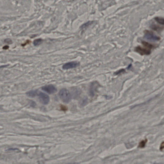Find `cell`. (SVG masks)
Listing matches in <instances>:
<instances>
[{
    "label": "cell",
    "mask_w": 164,
    "mask_h": 164,
    "mask_svg": "<svg viewBox=\"0 0 164 164\" xmlns=\"http://www.w3.org/2000/svg\"><path fill=\"white\" fill-rule=\"evenodd\" d=\"M59 94L60 98L64 102L67 103L70 102L71 99V95L67 90L66 89H62Z\"/></svg>",
    "instance_id": "cell-1"
},
{
    "label": "cell",
    "mask_w": 164,
    "mask_h": 164,
    "mask_svg": "<svg viewBox=\"0 0 164 164\" xmlns=\"http://www.w3.org/2000/svg\"><path fill=\"white\" fill-rule=\"evenodd\" d=\"M144 33V36L149 40L157 41L160 39V37L157 36L153 32L150 30H145Z\"/></svg>",
    "instance_id": "cell-2"
},
{
    "label": "cell",
    "mask_w": 164,
    "mask_h": 164,
    "mask_svg": "<svg viewBox=\"0 0 164 164\" xmlns=\"http://www.w3.org/2000/svg\"><path fill=\"white\" fill-rule=\"evenodd\" d=\"M135 51L142 55H148L151 53V50L148 49L145 47L143 48L140 46L136 47Z\"/></svg>",
    "instance_id": "cell-3"
},
{
    "label": "cell",
    "mask_w": 164,
    "mask_h": 164,
    "mask_svg": "<svg viewBox=\"0 0 164 164\" xmlns=\"http://www.w3.org/2000/svg\"><path fill=\"white\" fill-rule=\"evenodd\" d=\"M39 99L42 104L46 105L49 103L50 98L49 96L44 93L40 92L39 93L38 95Z\"/></svg>",
    "instance_id": "cell-4"
},
{
    "label": "cell",
    "mask_w": 164,
    "mask_h": 164,
    "mask_svg": "<svg viewBox=\"0 0 164 164\" xmlns=\"http://www.w3.org/2000/svg\"><path fill=\"white\" fill-rule=\"evenodd\" d=\"M99 84L97 81L93 82L90 85L89 88V93L90 95L93 96L97 92Z\"/></svg>",
    "instance_id": "cell-5"
},
{
    "label": "cell",
    "mask_w": 164,
    "mask_h": 164,
    "mask_svg": "<svg viewBox=\"0 0 164 164\" xmlns=\"http://www.w3.org/2000/svg\"><path fill=\"white\" fill-rule=\"evenodd\" d=\"M42 89L46 92L49 94L55 93L57 91L56 87L52 85H49L43 86Z\"/></svg>",
    "instance_id": "cell-6"
},
{
    "label": "cell",
    "mask_w": 164,
    "mask_h": 164,
    "mask_svg": "<svg viewBox=\"0 0 164 164\" xmlns=\"http://www.w3.org/2000/svg\"><path fill=\"white\" fill-rule=\"evenodd\" d=\"M80 65L79 62H71L65 64L62 66V68L65 70L77 67Z\"/></svg>",
    "instance_id": "cell-7"
},
{
    "label": "cell",
    "mask_w": 164,
    "mask_h": 164,
    "mask_svg": "<svg viewBox=\"0 0 164 164\" xmlns=\"http://www.w3.org/2000/svg\"><path fill=\"white\" fill-rule=\"evenodd\" d=\"M81 93V90L78 87H74L72 90V94L75 98H77L80 96Z\"/></svg>",
    "instance_id": "cell-8"
},
{
    "label": "cell",
    "mask_w": 164,
    "mask_h": 164,
    "mask_svg": "<svg viewBox=\"0 0 164 164\" xmlns=\"http://www.w3.org/2000/svg\"><path fill=\"white\" fill-rule=\"evenodd\" d=\"M142 44L144 47H145V48H148V49L150 50H151L153 48H155L156 47V46L146 41H142Z\"/></svg>",
    "instance_id": "cell-9"
},
{
    "label": "cell",
    "mask_w": 164,
    "mask_h": 164,
    "mask_svg": "<svg viewBox=\"0 0 164 164\" xmlns=\"http://www.w3.org/2000/svg\"><path fill=\"white\" fill-rule=\"evenodd\" d=\"M39 93L37 90H33L29 91L26 93L28 96L31 98H33L38 95Z\"/></svg>",
    "instance_id": "cell-10"
},
{
    "label": "cell",
    "mask_w": 164,
    "mask_h": 164,
    "mask_svg": "<svg viewBox=\"0 0 164 164\" xmlns=\"http://www.w3.org/2000/svg\"><path fill=\"white\" fill-rule=\"evenodd\" d=\"M152 30L157 32L162 31L163 29V27L156 24H153L151 26Z\"/></svg>",
    "instance_id": "cell-11"
},
{
    "label": "cell",
    "mask_w": 164,
    "mask_h": 164,
    "mask_svg": "<svg viewBox=\"0 0 164 164\" xmlns=\"http://www.w3.org/2000/svg\"><path fill=\"white\" fill-rule=\"evenodd\" d=\"M88 102V99L86 97H83L80 99L79 104L80 106H83L85 105Z\"/></svg>",
    "instance_id": "cell-12"
},
{
    "label": "cell",
    "mask_w": 164,
    "mask_h": 164,
    "mask_svg": "<svg viewBox=\"0 0 164 164\" xmlns=\"http://www.w3.org/2000/svg\"><path fill=\"white\" fill-rule=\"evenodd\" d=\"M155 20L159 24L164 26V18L160 17H156L155 18Z\"/></svg>",
    "instance_id": "cell-13"
},
{
    "label": "cell",
    "mask_w": 164,
    "mask_h": 164,
    "mask_svg": "<svg viewBox=\"0 0 164 164\" xmlns=\"http://www.w3.org/2000/svg\"><path fill=\"white\" fill-rule=\"evenodd\" d=\"M42 40L41 39H38L34 40L33 42V44L34 46H37L40 45L42 42Z\"/></svg>",
    "instance_id": "cell-14"
},
{
    "label": "cell",
    "mask_w": 164,
    "mask_h": 164,
    "mask_svg": "<svg viewBox=\"0 0 164 164\" xmlns=\"http://www.w3.org/2000/svg\"><path fill=\"white\" fill-rule=\"evenodd\" d=\"M91 23H92V22H87L85 24H84L82 26H81L82 28H85L87 27V26H90V24H91Z\"/></svg>",
    "instance_id": "cell-15"
},
{
    "label": "cell",
    "mask_w": 164,
    "mask_h": 164,
    "mask_svg": "<svg viewBox=\"0 0 164 164\" xmlns=\"http://www.w3.org/2000/svg\"><path fill=\"white\" fill-rule=\"evenodd\" d=\"M146 142V141H142L140 143L139 147L140 148H143V147H144V146H145Z\"/></svg>",
    "instance_id": "cell-16"
},
{
    "label": "cell",
    "mask_w": 164,
    "mask_h": 164,
    "mask_svg": "<svg viewBox=\"0 0 164 164\" xmlns=\"http://www.w3.org/2000/svg\"><path fill=\"white\" fill-rule=\"evenodd\" d=\"M124 71V70H123V69H122V70H121L117 72L116 74H119V73H123V72Z\"/></svg>",
    "instance_id": "cell-17"
},
{
    "label": "cell",
    "mask_w": 164,
    "mask_h": 164,
    "mask_svg": "<svg viewBox=\"0 0 164 164\" xmlns=\"http://www.w3.org/2000/svg\"><path fill=\"white\" fill-rule=\"evenodd\" d=\"M164 148V142H162V144H161L160 147V149L162 150Z\"/></svg>",
    "instance_id": "cell-18"
},
{
    "label": "cell",
    "mask_w": 164,
    "mask_h": 164,
    "mask_svg": "<svg viewBox=\"0 0 164 164\" xmlns=\"http://www.w3.org/2000/svg\"><path fill=\"white\" fill-rule=\"evenodd\" d=\"M76 164V163H69V164Z\"/></svg>",
    "instance_id": "cell-19"
}]
</instances>
